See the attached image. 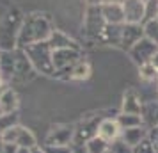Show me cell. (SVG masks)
<instances>
[{
	"label": "cell",
	"mask_w": 158,
	"mask_h": 153,
	"mask_svg": "<svg viewBox=\"0 0 158 153\" xmlns=\"http://www.w3.org/2000/svg\"><path fill=\"white\" fill-rule=\"evenodd\" d=\"M30 153H46V151H44V148L41 150V148H37V146H34V148L30 150Z\"/></svg>",
	"instance_id": "cell-16"
},
{
	"label": "cell",
	"mask_w": 158,
	"mask_h": 153,
	"mask_svg": "<svg viewBox=\"0 0 158 153\" xmlns=\"http://www.w3.org/2000/svg\"><path fill=\"white\" fill-rule=\"evenodd\" d=\"M121 112H124V114H140L142 116V103L139 102V98L133 93H128L124 96Z\"/></svg>",
	"instance_id": "cell-8"
},
{
	"label": "cell",
	"mask_w": 158,
	"mask_h": 153,
	"mask_svg": "<svg viewBox=\"0 0 158 153\" xmlns=\"http://www.w3.org/2000/svg\"><path fill=\"white\" fill-rule=\"evenodd\" d=\"M4 142L9 144H16L18 148H34L36 146V137L32 135V132H29L27 128H23L20 125H15L2 134Z\"/></svg>",
	"instance_id": "cell-1"
},
{
	"label": "cell",
	"mask_w": 158,
	"mask_h": 153,
	"mask_svg": "<svg viewBox=\"0 0 158 153\" xmlns=\"http://www.w3.org/2000/svg\"><path fill=\"white\" fill-rule=\"evenodd\" d=\"M89 73H91L89 64H87V62H78V64L73 68L71 77H73V79H77V80H84V79L89 77Z\"/></svg>",
	"instance_id": "cell-10"
},
{
	"label": "cell",
	"mask_w": 158,
	"mask_h": 153,
	"mask_svg": "<svg viewBox=\"0 0 158 153\" xmlns=\"http://www.w3.org/2000/svg\"><path fill=\"white\" fill-rule=\"evenodd\" d=\"M16 153H30V148H18Z\"/></svg>",
	"instance_id": "cell-17"
},
{
	"label": "cell",
	"mask_w": 158,
	"mask_h": 153,
	"mask_svg": "<svg viewBox=\"0 0 158 153\" xmlns=\"http://www.w3.org/2000/svg\"><path fill=\"white\" fill-rule=\"evenodd\" d=\"M158 75V70L156 66L153 64V62H146V64H140V77L146 79V80H151V79H155Z\"/></svg>",
	"instance_id": "cell-12"
},
{
	"label": "cell",
	"mask_w": 158,
	"mask_h": 153,
	"mask_svg": "<svg viewBox=\"0 0 158 153\" xmlns=\"http://www.w3.org/2000/svg\"><path fill=\"white\" fill-rule=\"evenodd\" d=\"M108 153H133V148H130L123 139H117L108 146Z\"/></svg>",
	"instance_id": "cell-11"
},
{
	"label": "cell",
	"mask_w": 158,
	"mask_h": 153,
	"mask_svg": "<svg viewBox=\"0 0 158 153\" xmlns=\"http://www.w3.org/2000/svg\"><path fill=\"white\" fill-rule=\"evenodd\" d=\"M44 151L46 153H73V150L69 146H48L46 144Z\"/></svg>",
	"instance_id": "cell-15"
},
{
	"label": "cell",
	"mask_w": 158,
	"mask_h": 153,
	"mask_svg": "<svg viewBox=\"0 0 158 153\" xmlns=\"http://www.w3.org/2000/svg\"><path fill=\"white\" fill-rule=\"evenodd\" d=\"M148 139L151 141V144H153V148H155V153H158V125H155V126L149 128Z\"/></svg>",
	"instance_id": "cell-14"
},
{
	"label": "cell",
	"mask_w": 158,
	"mask_h": 153,
	"mask_svg": "<svg viewBox=\"0 0 158 153\" xmlns=\"http://www.w3.org/2000/svg\"><path fill=\"white\" fill-rule=\"evenodd\" d=\"M18 109V96L13 89H4L0 93V110L2 114H13Z\"/></svg>",
	"instance_id": "cell-6"
},
{
	"label": "cell",
	"mask_w": 158,
	"mask_h": 153,
	"mask_svg": "<svg viewBox=\"0 0 158 153\" xmlns=\"http://www.w3.org/2000/svg\"><path fill=\"white\" fill-rule=\"evenodd\" d=\"M73 139V130L71 128H57V130H52L46 142L48 146H69Z\"/></svg>",
	"instance_id": "cell-5"
},
{
	"label": "cell",
	"mask_w": 158,
	"mask_h": 153,
	"mask_svg": "<svg viewBox=\"0 0 158 153\" xmlns=\"http://www.w3.org/2000/svg\"><path fill=\"white\" fill-rule=\"evenodd\" d=\"M156 53V45L153 43L151 39H144V41H139L135 43V46L131 48V55L139 64H146L149 62L151 59L155 57Z\"/></svg>",
	"instance_id": "cell-3"
},
{
	"label": "cell",
	"mask_w": 158,
	"mask_h": 153,
	"mask_svg": "<svg viewBox=\"0 0 158 153\" xmlns=\"http://www.w3.org/2000/svg\"><path fill=\"white\" fill-rule=\"evenodd\" d=\"M133 153H155V148H153L149 139H146V141H142L139 146L133 148Z\"/></svg>",
	"instance_id": "cell-13"
},
{
	"label": "cell",
	"mask_w": 158,
	"mask_h": 153,
	"mask_svg": "<svg viewBox=\"0 0 158 153\" xmlns=\"http://www.w3.org/2000/svg\"><path fill=\"white\" fill-rule=\"evenodd\" d=\"M84 144H85L87 153H108V146H110L105 141H101L100 137H96V135L91 137L89 141H85Z\"/></svg>",
	"instance_id": "cell-9"
},
{
	"label": "cell",
	"mask_w": 158,
	"mask_h": 153,
	"mask_svg": "<svg viewBox=\"0 0 158 153\" xmlns=\"http://www.w3.org/2000/svg\"><path fill=\"white\" fill-rule=\"evenodd\" d=\"M121 126L117 123V119H101L96 125V137L105 141L107 144H112L114 141L121 139Z\"/></svg>",
	"instance_id": "cell-2"
},
{
	"label": "cell",
	"mask_w": 158,
	"mask_h": 153,
	"mask_svg": "<svg viewBox=\"0 0 158 153\" xmlns=\"http://www.w3.org/2000/svg\"><path fill=\"white\" fill-rule=\"evenodd\" d=\"M115 119H117V123H119V126H121V130L137 128V126H142L144 125V119H142L140 114H124V112H121Z\"/></svg>",
	"instance_id": "cell-7"
},
{
	"label": "cell",
	"mask_w": 158,
	"mask_h": 153,
	"mask_svg": "<svg viewBox=\"0 0 158 153\" xmlns=\"http://www.w3.org/2000/svg\"><path fill=\"white\" fill-rule=\"evenodd\" d=\"M149 135V128H146V125L142 126H137V128H128V130L121 132V139L130 146V148H135L139 146L142 141H146Z\"/></svg>",
	"instance_id": "cell-4"
}]
</instances>
